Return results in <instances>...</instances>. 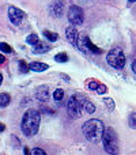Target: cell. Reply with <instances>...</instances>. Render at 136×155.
Wrapping results in <instances>:
<instances>
[{
	"label": "cell",
	"mask_w": 136,
	"mask_h": 155,
	"mask_svg": "<svg viewBox=\"0 0 136 155\" xmlns=\"http://www.w3.org/2000/svg\"><path fill=\"white\" fill-rule=\"evenodd\" d=\"M40 121H41V116L38 110H35V109L26 110V113L23 114V118H22V124H21L23 135H26L29 137L37 135L38 129H40Z\"/></svg>",
	"instance_id": "6da1fadb"
},
{
	"label": "cell",
	"mask_w": 136,
	"mask_h": 155,
	"mask_svg": "<svg viewBox=\"0 0 136 155\" xmlns=\"http://www.w3.org/2000/svg\"><path fill=\"white\" fill-rule=\"evenodd\" d=\"M105 127L104 123L101 120H97V118H93V120H88L83 124L82 131L83 135L86 136V139L91 143H98L102 140L105 134Z\"/></svg>",
	"instance_id": "7a4b0ae2"
},
{
	"label": "cell",
	"mask_w": 136,
	"mask_h": 155,
	"mask_svg": "<svg viewBox=\"0 0 136 155\" xmlns=\"http://www.w3.org/2000/svg\"><path fill=\"white\" fill-rule=\"evenodd\" d=\"M102 143H104V148L109 155H118L120 153V147H118V137L117 134L113 128L105 129L104 137H102Z\"/></svg>",
	"instance_id": "3957f363"
},
{
	"label": "cell",
	"mask_w": 136,
	"mask_h": 155,
	"mask_svg": "<svg viewBox=\"0 0 136 155\" xmlns=\"http://www.w3.org/2000/svg\"><path fill=\"white\" fill-rule=\"evenodd\" d=\"M106 61L110 67L116 70H123L125 65V54L121 48H113L106 54Z\"/></svg>",
	"instance_id": "277c9868"
},
{
	"label": "cell",
	"mask_w": 136,
	"mask_h": 155,
	"mask_svg": "<svg viewBox=\"0 0 136 155\" xmlns=\"http://www.w3.org/2000/svg\"><path fill=\"white\" fill-rule=\"evenodd\" d=\"M67 110H68V114L71 118H79L80 116H82L83 106L76 95H72L71 98H69V101L67 104Z\"/></svg>",
	"instance_id": "5b68a950"
},
{
	"label": "cell",
	"mask_w": 136,
	"mask_h": 155,
	"mask_svg": "<svg viewBox=\"0 0 136 155\" xmlns=\"http://www.w3.org/2000/svg\"><path fill=\"white\" fill-rule=\"evenodd\" d=\"M68 21L72 26H79L85 21V15H83V10L78 5H71L68 8Z\"/></svg>",
	"instance_id": "8992f818"
},
{
	"label": "cell",
	"mask_w": 136,
	"mask_h": 155,
	"mask_svg": "<svg viewBox=\"0 0 136 155\" xmlns=\"http://www.w3.org/2000/svg\"><path fill=\"white\" fill-rule=\"evenodd\" d=\"M8 18H10V21L12 25L19 26L25 18V12L22 10H19V8L11 5V7H8Z\"/></svg>",
	"instance_id": "52a82bcc"
},
{
	"label": "cell",
	"mask_w": 136,
	"mask_h": 155,
	"mask_svg": "<svg viewBox=\"0 0 136 155\" xmlns=\"http://www.w3.org/2000/svg\"><path fill=\"white\" fill-rule=\"evenodd\" d=\"M76 97H78V99L80 101V104H82L83 109L86 110V113H87V114H93V113L95 112V105H94L93 102H91L90 99L87 98V97L80 95V94H76Z\"/></svg>",
	"instance_id": "ba28073f"
},
{
	"label": "cell",
	"mask_w": 136,
	"mask_h": 155,
	"mask_svg": "<svg viewBox=\"0 0 136 155\" xmlns=\"http://www.w3.org/2000/svg\"><path fill=\"white\" fill-rule=\"evenodd\" d=\"M49 11L53 16H61L63 11H64V2L63 0H53L49 5Z\"/></svg>",
	"instance_id": "9c48e42d"
},
{
	"label": "cell",
	"mask_w": 136,
	"mask_h": 155,
	"mask_svg": "<svg viewBox=\"0 0 136 155\" xmlns=\"http://www.w3.org/2000/svg\"><path fill=\"white\" fill-rule=\"evenodd\" d=\"M65 37H67L68 42H71L74 46H76L78 44V38H79V34H78V30L75 26H68L65 29Z\"/></svg>",
	"instance_id": "30bf717a"
},
{
	"label": "cell",
	"mask_w": 136,
	"mask_h": 155,
	"mask_svg": "<svg viewBox=\"0 0 136 155\" xmlns=\"http://www.w3.org/2000/svg\"><path fill=\"white\" fill-rule=\"evenodd\" d=\"M35 98L41 102H46L49 99V88L48 86H40L35 90Z\"/></svg>",
	"instance_id": "8fae6325"
},
{
	"label": "cell",
	"mask_w": 136,
	"mask_h": 155,
	"mask_svg": "<svg viewBox=\"0 0 136 155\" xmlns=\"http://www.w3.org/2000/svg\"><path fill=\"white\" fill-rule=\"evenodd\" d=\"M30 70L34 71V72H44V71H46L49 68L48 64H45V63H40V61H33L32 64H29Z\"/></svg>",
	"instance_id": "7c38bea8"
},
{
	"label": "cell",
	"mask_w": 136,
	"mask_h": 155,
	"mask_svg": "<svg viewBox=\"0 0 136 155\" xmlns=\"http://www.w3.org/2000/svg\"><path fill=\"white\" fill-rule=\"evenodd\" d=\"M87 41H88V37L87 35H79V38H78V44H76V48L79 49V51L85 52V53H87Z\"/></svg>",
	"instance_id": "4fadbf2b"
},
{
	"label": "cell",
	"mask_w": 136,
	"mask_h": 155,
	"mask_svg": "<svg viewBox=\"0 0 136 155\" xmlns=\"http://www.w3.org/2000/svg\"><path fill=\"white\" fill-rule=\"evenodd\" d=\"M51 51V48H49V45L48 44H45V42H37L34 45V49H33V52L34 53H46V52H49Z\"/></svg>",
	"instance_id": "5bb4252c"
},
{
	"label": "cell",
	"mask_w": 136,
	"mask_h": 155,
	"mask_svg": "<svg viewBox=\"0 0 136 155\" xmlns=\"http://www.w3.org/2000/svg\"><path fill=\"white\" fill-rule=\"evenodd\" d=\"M10 102H11L10 94H7V93H2V94H0V107L8 106V105H10Z\"/></svg>",
	"instance_id": "9a60e30c"
},
{
	"label": "cell",
	"mask_w": 136,
	"mask_h": 155,
	"mask_svg": "<svg viewBox=\"0 0 136 155\" xmlns=\"http://www.w3.org/2000/svg\"><path fill=\"white\" fill-rule=\"evenodd\" d=\"M44 35H45V38L49 41V42H56L57 38H59V34L55 31H49V30H45L44 31Z\"/></svg>",
	"instance_id": "2e32d148"
},
{
	"label": "cell",
	"mask_w": 136,
	"mask_h": 155,
	"mask_svg": "<svg viewBox=\"0 0 136 155\" xmlns=\"http://www.w3.org/2000/svg\"><path fill=\"white\" fill-rule=\"evenodd\" d=\"M87 51L88 52H93V53H95V54H101L102 53V51L98 48V46H95L93 42H91L90 38H88V41H87Z\"/></svg>",
	"instance_id": "e0dca14e"
},
{
	"label": "cell",
	"mask_w": 136,
	"mask_h": 155,
	"mask_svg": "<svg viewBox=\"0 0 136 155\" xmlns=\"http://www.w3.org/2000/svg\"><path fill=\"white\" fill-rule=\"evenodd\" d=\"M63 98H64V91L61 90V88H57V90H55L53 93V99L56 102H61Z\"/></svg>",
	"instance_id": "ac0fdd59"
},
{
	"label": "cell",
	"mask_w": 136,
	"mask_h": 155,
	"mask_svg": "<svg viewBox=\"0 0 136 155\" xmlns=\"http://www.w3.org/2000/svg\"><path fill=\"white\" fill-rule=\"evenodd\" d=\"M55 60H56L57 63H67L68 61V54L65 53V52H61V53H59V54L55 56Z\"/></svg>",
	"instance_id": "d6986e66"
},
{
	"label": "cell",
	"mask_w": 136,
	"mask_h": 155,
	"mask_svg": "<svg viewBox=\"0 0 136 155\" xmlns=\"http://www.w3.org/2000/svg\"><path fill=\"white\" fill-rule=\"evenodd\" d=\"M26 42H27V44H30V45H33V46H34L37 42H40V38H38V35H37V34H30V35H27V38H26Z\"/></svg>",
	"instance_id": "ffe728a7"
},
{
	"label": "cell",
	"mask_w": 136,
	"mask_h": 155,
	"mask_svg": "<svg viewBox=\"0 0 136 155\" xmlns=\"http://www.w3.org/2000/svg\"><path fill=\"white\" fill-rule=\"evenodd\" d=\"M128 123H129V127L131 128H136V113H131L129 114V118H128Z\"/></svg>",
	"instance_id": "44dd1931"
},
{
	"label": "cell",
	"mask_w": 136,
	"mask_h": 155,
	"mask_svg": "<svg viewBox=\"0 0 136 155\" xmlns=\"http://www.w3.org/2000/svg\"><path fill=\"white\" fill-rule=\"evenodd\" d=\"M19 70H21V72L26 74L27 71L30 70V67L26 64V61H23V60H21V61H19Z\"/></svg>",
	"instance_id": "7402d4cb"
},
{
	"label": "cell",
	"mask_w": 136,
	"mask_h": 155,
	"mask_svg": "<svg viewBox=\"0 0 136 155\" xmlns=\"http://www.w3.org/2000/svg\"><path fill=\"white\" fill-rule=\"evenodd\" d=\"M0 51H2V52H5V53H11V52H12V49H11V46L8 45V44L0 42Z\"/></svg>",
	"instance_id": "603a6c76"
},
{
	"label": "cell",
	"mask_w": 136,
	"mask_h": 155,
	"mask_svg": "<svg viewBox=\"0 0 136 155\" xmlns=\"http://www.w3.org/2000/svg\"><path fill=\"white\" fill-rule=\"evenodd\" d=\"M104 102H105V105L109 107V110L114 109V101H113L112 98H104Z\"/></svg>",
	"instance_id": "cb8c5ba5"
},
{
	"label": "cell",
	"mask_w": 136,
	"mask_h": 155,
	"mask_svg": "<svg viewBox=\"0 0 136 155\" xmlns=\"http://www.w3.org/2000/svg\"><path fill=\"white\" fill-rule=\"evenodd\" d=\"M98 86H99V82H97V80H90V82H88V88L93 91H97Z\"/></svg>",
	"instance_id": "d4e9b609"
},
{
	"label": "cell",
	"mask_w": 136,
	"mask_h": 155,
	"mask_svg": "<svg viewBox=\"0 0 136 155\" xmlns=\"http://www.w3.org/2000/svg\"><path fill=\"white\" fill-rule=\"evenodd\" d=\"M97 93L98 94H106L108 93V87L105 84H102V83H99V86H98V88H97Z\"/></svg>",
	"instance_id": "484cf974"
},
{
	"label": "cell",
	"mask_w": 136,
	"mask_h": 155,
	"mask_svg": "<svg viewBox=\"0 0 136 155\" xmlns=\"http://www.w3.org/2000/svg\"><path fill=\"white\" fill-rule=\"evenodd\" d=\"M33 155H46V153L42 150V148H34V150L32 151Z\"/></svg>",
	"instance_id": "4316f807"
},
{
	"label": "cell",
	"mask_w": 136,
	"mask_h": 155,
	"mask_svg": "<svg viewBox=\"0 0 136 155\" xmlns=\"http://www.w3.org/2000/svg\"><path fill=\"white\" fill-rule=\"evenodd\" d=\"M23 154H25V155H33V154H32V151H30L27 147H25V148H23Z\"/></svg>",
	"instance_id": "83f0119b"
},
{
	"label": "cell",
	"mask_w": 136,
	"mask_h": 155,
	"mask_svg": "<svg viewBox=\"0 0 136 155\" xmlns=\"http://www.w3.org/2000/svg\"><path fill=\"white\" fill-rule=\"evenodd\" d=\"M5 131V124L0 123V132H4Z\"/></svg>",
	"instance_id": "f1b7e54d"
},
{
	"label": "cell",
	"mask_w": 136,
	"mask_h": 155,
	"mask_svg": "<svg viewBox=\"0 0 136 155\" xmlns=\"http://www.w3.org/2000/svg\"><path fill=\"white\" fill-rule=\"evenodd\" d=\"M132 71L136 74V59L134 60V63H132Z\"/></svg>",
	"instance_id": "f546056e"
},
{
	"label": "cell",
	"mask_w": 136,
	"mask_h": 155,
	"mask_svg": "<svg viewBox=\"0 0 136 155\" xmlns=\"http://www.w3.org/2000/svg\"><path fill=\"white\" fill-rule=\"evenodd\" d=\"M3 63H5V57L3 54H0V64H3Z\"/></svg>",
	"instance_id": "4dcf8cb0"
},
{
	"label": "cell",
	"mask_w": 136,
	"mask_h": 155,
	"mask_svg": "<svg viewBox=\"0 0 136 155\" xmlns=\"http://www.w3.org/2000/svg\"><path fill=\"white\" fill-rule=\"evenodd\" d=\"M60 76H61L63 79H65V82H69V78H68L67 75H64V74H61V75H60Z\"/></svg>",
	"instance_id": "1f68e13d"
},
{
	"label": "cell",
	"mask_w": 136,
	"mask_h": 155,
	"mask_svg": "<svg viewBox=\"0 0 136 155\" xmlns=\"http://www.w3.org/2000/svg\"><path fill=\"white\" fill-rule=\"evenodd\" d=\"M2 83H3V75L0 74V86H2Z\"/></svg>",
	"instance_id": "d6a6232c"
},
{
	"label": "cell",
	"mask_w": 136,
	"mask_h": 155,
	"mask_svg": "<svg viewBox=\"0 0 136 155\" xmlns=\"http://www.w3.org/2000/svg\"><path fill=\"white\" fill-rule=\"evenodd\" d=\"M136 0H128V3H135Z\"/></svg>",
	"instance_id": "836d02e7"
}]
</instances>
